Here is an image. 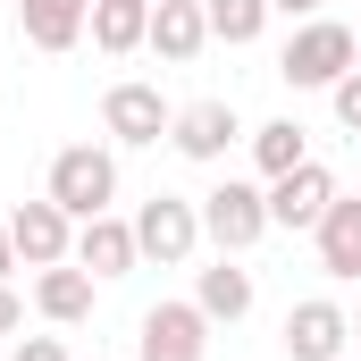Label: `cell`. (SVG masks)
<instances>
[{
  "instance_id": "obj_1",
  "label": "cell",
  "mask_w": 361,
  "mask_h": 361,
  "mask_svg": "<svg viewBox=\"0 0 361 361\" xmlns=\"http://www.w3.org/2000/svg\"><path fill=\"white\" fill-rule=\"evenodd\" d=\"M353 68H361V34L336 25V17H302L286 34V51H277V76L294 92H328L336 76H353Z\"/></svg>"
},
{
  "instance_id": "obj_2",
  "label": "cell",
  "mask_w": 361,
  "mask_h": 361,
  "mask_svg": "<svg viewBox=\"0 0 361 361\" xmlns=\"http://www.w3.org/2000/svg\"><path fill=\"white\" fill-rule=\"evenodd\" d=\"M76 227L101 219L109 202H118V152L109 143H68V152H51V185H42Z\"/></svg>"
},
{
  "instance_id": "obj_3",
  "label": "cell",
  "mask_w": 361,
  "mask_h": 361,
  "mask_svg": "<svg viewBox=\"0 0 361 361\" xmlns=\"http://www.w3.org/2000/svg\"><path fill=\"white\" fill-rule=\"evenodd\" d=\"M269 235V185H252V177H219L210 193H202V244H219V252H252Z\"/></svg>"
},
{
  "instance_id": "obj_4",
  "label": "cell",
  "mask_w": 361,
  "mask_h": 361,
  "mask_svg": "<svg viewBox=\"0 0 361 361\" xmlns=\"http://www.w3.org/2000/svg\"><path fill=\"white\" fill-rule=\"evenodd\" d=\"M135 244H143V261L185 269V261L202 252V202H185V193H152V202L135 210Z\"/></svg>"
},
{
  "instance_id": "obj_5",
  "label": "cell",
  "mask_w": 361,
  "mask_h": 361,
  "mask_svg": "<svg viewBox=\"0 0 361 361\" xmlns=\"http://www.w3.org/2000/svg\"><path fill=\"white\" fill-rule=\"evenodd\" d=\"M169 126H177V109L160 101V85H109L101 92V135L109 143H126V152H152V143H169Z\"/></svg>"
},
{
  "instance_id": "obj_6",
  "label": "cell",
  "mask_w": 361,
  "mask_h": 361,
  "mask_svg": "<svg viewBox=\"0 0 361 361\" xmlns=\"http://www.w3.org/2000/svg\"><path fill=\"white\" fill-rule=\"evenodd\" d=\"M277 345H286V361H345L353 353V311H345L336 294H311V302L286 311Z\"/></svg>"
},
{
  "instance_id": "obj_7",
  "label": "cell",
  "mask_w": 361,
  "mask_h": 361,
  "mask_svg": "<svg viewBox=\"0 0 361 361\" xmlns=\"http://www.w3.org/2000/svg\"><path fill=\"white\" fill-rule=\"evenodd\" d=\"M135 361H210V319L202 302H152L135 328Z\"/></svg>"
},
{
  "instance_id": "obj_8",
  "label": "cell",
  "mask_w": 361,
  "mask_h": 361,
  "mask_svg": "<svg viewBox=\"0 0 361 361\" xmlns=\"http://www.w3.org/2000/svg\"><path fill=\"white\" fill-rule=\"evenodd\" d=\"M8 244H17V261L25 269H59V261H76V219L42 193V202H17L8 210Z\"/></svg>"
},
{
  "instance_id": "obj_9",
  "label": "cell",
  "mask_w": 361,
  "mask_h": 361,
  "mask_svg": "<svg viewBox=\"0 0 361 361\" xmlns=\"http://www.w3.org/2000/svg\"><path fill=\"white\" fill-rule=\"evenodd\" d=\"M169 143H177L193 169H219V160L244 143V118H235V101H185L177 126H169Z\"/></svg>"
},
{
  "instance_id": "obj_10",
  "label": "cell",
  "mask_w": 361,
  "mask_h": 361,
  "mask_svg": "<svg viewBox=\"0 0 361 361\" xmlns=\"http://www.w3.org/2000/svg\"><path fill=\"white\" fill-rule=\"evenodd\" d=\"M328 202H336V177H328L319 160H302V169L269 177V227H286V235H311V227L328 219Z\"/></svg>"
},
{
  "instance_id": "obj_11",
  "label": "cell",
  "mask_w": 361,
  "mask_h": 361,
  "mask_svg": "<svg viewBox=\"0 0 361 361\" xmlns=\"http://www.w3.org/2000/svg\"><path fill=\"white\" fill-rule=\"evenodd\" d=\"M135 261H143V244H135V219L101 210V219H85V227H76V269H92L101 286H109V277H135Z\"/></svg>"
},
{
  "instance_id": "obj_12",
  "label": "cell",
  "mask_w": 361,
  "mask_h": 361,
  "mask_svg": "<svg viewBox=\"0 0 361 361\" xmlns=\"http://www.w3.org/2000/svg\"><path fill=\"white\" fill-rule=\"evenodd\" d=\"M143 51H160L169 68H193V59L210 51V17H202V0H152V34H143Z\"/></svg>"
},
{
  "instance_id": "obj_13",
  "label": "cell",
  "mask_w": 361,
  "mask_h": 361,
  "mask_svg": "<svg viewBox=\"0 0 361 361\" xmlns=\"http://www.w3.org/2000/svg\"><path fill=\"white\" fill-rule=\"evenodd\" d=\"M311 244H319V269L336 277V286H353L361 277V193H336L328 202V219L311 227Z\"/></svg>"
},
{
  "instance_id": "obj_14",
  "label": "cell",
  "mask_w": 361,
  "mask_h": 361,
  "mask_svg": "<svg viewBox=\"0 0 361 361\" xmlns=\"http://www.w3.org/2000/svg\"><path fill=\"white\" fill-rule=\"evenodd\" d=\"M252 294H261V286H252V269H244L235 252H219L210 269L193 277V302H202V319H210V328H235V319L252 311Z\"/></svg>"
},
{
  "instance_id": "obj_15",
  "label": "cell",
  "mask_w": 361,
  "mask_h": 361,
  "mask_svg": "<svg viewBox=\"0 0 361 361\" xmlns=\"http://www.w3.org/2000/svg\"><path fill=\"white\" fill-rule=\"evenodd\" d=\"M92 286H101L92 269L59 261V269H42V277H34V311H42L51 328H85V319H92Z\"/></svg>"
},
{
  "instance_id": "obj_16",
  "label": "cell",
  "mask_w": 361,
  "mask_h": 361,
  "mask_svg": "<svg viewBox=\"0 0 361 361\" xmlns=\"http://www.w3.org/2000/svg\"><path fill=\"white\" fill-rule=\"evenodd\" d=\"M17 25L34 51H76L92 25V0H17Z\"/></svg>"
},
{
  "instance_id": "obj_17",
  "label": "cell",
  "mask_w": 361,
  "mask_h": 361,
  "mask_svg": "<svg viewBox=\"0 0 361 361\" xmlns=\"http://www.w3.org/2000/svg\"><path fill=\"white\" fill-rule=\"evenodd\" d=\"M92 51H109V59H126V51H143V34H152V0H92Z\"/></svg>"
},
{
  "instance_id": "obj_18",
  "label": "cell",
  "mask_w": 361,
  "mask_h": 361,
  "mask_svg": "<svg viewBox=\"0 0 361 361\" xmlns=\"http://www.w3.org/2000/svg\"><path fill=\"white\" fill-rule=\"evenodd\" d=\"M302 160H311L302 118H269V126H252V169H261V177H286V169H302Z\"/></svg>"
},
{
  "instance_id": "obj_19",
  "label": "cell",
  "mask_w": 361,
  "mask_h": 361,
  "mask_svg": "<svg viewBox=\"0 0 361 361\" xmlns=\"http://www.w3.org/2000/svg\"><path fill=\"white\" fill-rule=\"evenodd\" d=\"M202 17H210V42H227V51L269 34V0H202Z\"/></svg>"
},
{
  "instance_id": "obj_20",
  "label": "cell",
  "mask_w": 361,
  "mask_h": 361,
  "mask_svg": "<svg viewBox=\"0 0 361 361\" xmlns=\"http://www.w3.org/2000/svg\"><path fill=\"white\" fill-rule=\"evenodd\" d=\"M328 109H336V126H345V135H361V68L328 85Z\"/></svg>"
},
{
  "instance_id": "obj_21",
  "label": "cell",
  "mask_w": 361,
  "mask_h": 361,
  "mask_svg": "<svg viewBox=\"0 0 361 361\" xmlns=\"http://www.w3.org/2000/svg\"><path fill=\"white\" fill-rule=\"evenodd\" d=\"M0 336H25V294L0 277Z\"/></svg>"
},
{
  "instance_id": "obj_22",
  "label": "cell",
  "mask_w": 361,
  "mask_h": 361,
  "mask_svg": "<svg viewBox=\"0 0 361 361\" xmlns=\"http://www.w3.org/2000/svg\"><path fill=\"white\" fill-rule=\"evenodd\" d=\"M8 361H68V345H59V336H17Z\"/></svg>"
},
{
  "instance_id": "obj_23",
  "label": "cell",
  "mask_w": 361,
  "mask_h": 361,
  "mask_svg": "<svg viewBox=\"0 0 361 361\" xmlns=\"http://www.w3.org/2000/svg\"><path fill=\"white\" fill-rule=\"evenodd\" d=\"M328 0H269V17H286V25H302V17H319Z\"/></svg>"
},
{
  "instance_id": "obj_24",
  "label": "cell",
  "mask_w": 361,
  "mask_h": 361,
  "mask_svg": "<svg viewBox=\"0 0 361 361\" xmlns=\"http://www.w3.org/2000/svg\"><path fill=\"white\" fill-rule=\"evenodd\" d=\"M25 261H17V244H8V219H0V277H17Z\"/></svg>"
},
{
  "instance_id": "obj_25",
  "label": "cell",
  "mask_w": 361,
  "mask_h": 361,
  "mask_svg": "<svg viewBox=\"0 0 361 361\" xmlns=\"http://www.w3.org/2000/svg\"><path fill=\"white\" fill-rule=\"evenodd\" d=\"M353 345H361V319H353Z\"/></svg>"
},
{
  "instance_id": "obj_26",
  "label": "cell",
  "mask_w": 361,
  "mask_h": 361,
  "mask_svg": "<svg viewBox=\"0 0 361 361\" xmlns=\"http://www.w3.org/2000/svg\"><path fill=\"white\" fill-rule=\"evenodd\" d=\"M92 361H101V353H92Z\"/></svg>"
},
{
  "instance_id": "obj_27",
  "label": "cell",
  "mask_w": 361,
  "mask_h": 361,
  "mask_svg": "<svg viewBox=\"0 0 361 361\" xmlns=\"http://www.w3.org/2000/svg\"><path fill=\"white\" fill-rule=\"evenodd\" d=\"M345 361H353V353H345Z\"/></svg>"
}]
</instances>
